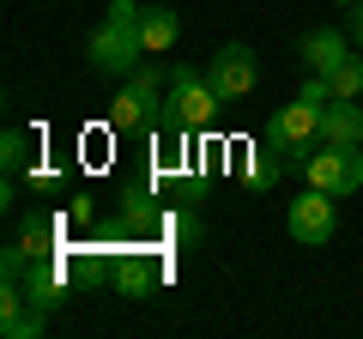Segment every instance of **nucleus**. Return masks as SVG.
Returning <instances> with one entry per match:
<instances>
[{
  "mask_svg": "<svg viewBox=\"0 0 363 339\" xmlns=\"http://www.w3.org/2000/svg\"><path fill=\"white\" fill-rule=\"evenodd\" d=\"M218 104H224V97L212 91L206 73H194V67H169L164 116H157V128H164V133H200V128H212Z\"/></svg>",
  "mask_w": 363,
  "mask_h": 339,
  "instance_id": "obj_1",
  "label": "nucleus"
},
{
  "mask_svg": "<svg viewBox=\"0 0 363 339\" xmlns=\"http://www.w3.org/2000/svg\"><path fill=\"white\" fill-rule=\"evenodd\" d=\"M164 85H169V73H157L152 61H140L128 73V85L116 91V104H109V128H116V133L157 128V116H164Z\"/></svg>",
  "mask_w": 363,
  "mask_h": 339,
  "instance_id": "obj_2",
  "label": "nucleus"
},
{
  "mask_svg": "<svg viewBox=\"0 0 363 339\" xmlns=\"http://www.w3.org/2000/svg\"><path fill=\"white\" fill-rule=\"evenodd\" d=\"M303 176H309V188H327V194H357L363 188V145H333L321 140L309 152V164H303Z\"/></svg>",
  "mask_w": 363,
  "mask_h": 339,
  "instance_id": "obj_3",
  "label": "nucleus"
},
{
  "mask_svg": "<svg viewBox=\"0 0 363 339\" xmlns=\"http://www.w3.org/2000/svg\"><path fill=\"white\" fill-rule=\"evenodd\" d=\"M85 61H91V73H116V79H128L133 67L145 61L140 30H128V25H116V18H104V25H97V37H91V49H85Z\"/></svg>",
  "mask_w": 363,
  "mask_h": 339,
  "instance_id": "obj_4",
  "label": "nucleus"
},
{
  "mask_svg": "<svg viewBox=\"0 0 363 339\" xmlns=\"http://www.w3.org/2000/svg\"><path fill=\"white\" fill-rule=\"evenodd\" d=\"M206 79H212V91H218L224 104H236V97H248L260 85V55L248 49V43H224V49L212 55Z\"/></svg>",
  "mask_w": 363,
  "mask_h": 339,
  "instance_id": "obj_5",
  "label": "nucleus"
},
{
  "mask_svg": "<svg viewBox=\"0 0 363 339\" xmlns=\"http://www.w3.org/2000/svg\"><path fill=\"white\" fill-rule=\"evenodd\" d=\"M285 230L297 236V243H327V236L339 230V206H333V194H327V188H309V194H297L285 206Z\"/></svg>",
  "mask_w": 363,
  "mask_h": 339,
  "instance_id": "obj_6",
  "label": "nucleus"
},
{
  "mask_svg": "<svg viewBox=\"0 0 363 339\" xmlns=\"http://www.w3.org/2000/svg\"><path fill=\"white\" fill-rule=\"evenodd\" d=\"M43 327H49V309H37V303L25 297V285L6 279V285H0V333L6 339H37Z\"/></svg>",
  "mask_w": 363,
  "mask_h": 339,
  "instance_id": "obj_7",
  "label": "nucleus"
},
{
  "mask_svg": "<svg viewBox=\"0 0 363 339\" xmlns=\"http://www.w3.org/2000/svg\"><path fill=\"white\" fill-rule=\"evenodd\" d=\"M267 133H272V140H285V145H309V152H315V145H321V109L297 97V104H285L279 116L267 121Z\"/></svg>",
  "mask_w": 363,
  "mask_h": 339,
  "instance_id": "obj_8",
  "label": "nucleus"
},
{
  "mask_svg": "<svg viewBox=\"0 0 363 339\" xmlns=\"http://www.w3.org/2000/svg\"><path fill=\"white\" fill-rule=\"evenodd\" d=\"M321 140L363 145V104H357V97H333V104L321 109Z\"/></svg>",
  "mask_w": 363,
  "mask_h": 339,
  "instance_id": "obj_9",
  "label": "nucleus"
},
{
  "mask_svg": "<svg viewBox=\"0 0 363 339\" xmlns=\"http://www.w3.org/2000/svg\"><path fill=\"white\" fill-rule=\"evenodd\" d=\"M345 55H351V30H309L303 37V67L309 73H333Z\"/></svg>",
  "mask_w": 363,
  "mask_h": 339,
  "instance_id": "obj_10",
  "label": "nucleus"
},
{
  "mask_svg": "<svg viewBox=\"0 0 363 339\" xmlns=\"http://www.w3.org/2000/svg\"><path fill=\"white\" fill-rule=\"evenodd\" d=\"M176 37H182V18L169 13V6H145V18H140V49H145V55H169V49H176Z\"/></svg>",
  "mask_w": 363,
  "mask_h": 339,
  "instance_id": "obj_11",
  "label": "nucleus"
},
{
  "mask_svg": "<svg viewBox=\"0 0 363 339\" xmlns=\"http://www.w3.org/2000/svg\"><path fill=\"white\" fill-rule=\"evenodd\" d=\"M109 279H116L121 297H140V291L157 279V267L145 261V248H133V255H128V248H116V267H109Z\"/></svg>",
  "mask_w": 363,
  "mask_h": 339,
  "instance_id": "obj_12",
  "label": "nucleus"
},
{
  "mask_svg": "<svg viewBox=\"0 0 363 339\" xmlns=\"http://www.w3.org/2000/svg\"><path fill=\"white\" fill-rule=\"evenodd\" d=\"M242 176H248V188H272L279 176H285V164H279V145H272V140H260L255 152H248Z\"/></svg>",
  "mask_w": 363,
  "mask_h": 339,
  "instance_id": "obj_13",
  "label": "nucleus"
},
{
  "mask_svg": "<svg viewBox=\"0 0 363 339\" xmlns=\"http://www.w3.org/2000/svg\"><path fill=\"white\" fill-rule=\"evenodd\" d=\"M327 85H333V97H363V61H357V55H345V61L327 73Z\"/></svg>",
  "mask_w": 363,
  "mask_h": 339,
  "instance_id": "obj_14",
  "label": "nucleus"
},
{
  "mask_svg": "<svg viewBox=\"0 0 363 339\" xmlns=\"http://www.w3.org/2000/svg\"><path fill=\"white\" fill-rule=\"evenodd\" d=\"M0 164H6V176H25V170H30V140L18 128L0 140Z\"/></svg>",
  "mask_w": 363,
  "mask_h": 339,
  "instance_id": "obj_15",
  "label": "nucleus"
},
{
  "mask_svg": "<svg viewBox=\"0 0 363 339\" xmlns=\"http://www.w3.org/2000/svg\"><path fill=\"white\" fill-rule=\"evenodd\" d=\"M109 18H116V25H128V30H140L145 6H140V0H109Z\"/></svg>",
  "mask_w": 363,
  "mask_h": 339,
  "instance_id": "obj_16",
  "label": "nucleus"
},
{
  "mask_svg": "<svg viewBox=\"0 0 363 339\" xmlns=\"http://www.w3.org/2000/svg\"><path fill=\"white\" fill-rule=\"evenodd\" d=\"M345 30H351V43H363V0H357V6H345Z\"/></svg>",
  "mask_w": 363,
  "mask_h": 339,
  "instance_id": "obj_17",
  "label": "nucleus"
},
{
  "mask_svg": "<svg viewBox=\"0 0 363 339\" xmlns=\"http://www.w3.org/2000/svg\"><path fill=\"white\" fill-rule=\"evenodd\" d=\"M327 6H357V0H327Z\"/></svg>",
  "mask_w": 363,
  "mask_h": 339,
  "instance_id": "obj_18",
  "label": "nucleus"
}]
</instances>
